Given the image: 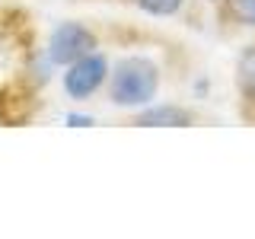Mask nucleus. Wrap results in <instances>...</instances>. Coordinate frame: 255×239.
I'll return each instance as SVG.
<instances>
[{"label":"nucleus","instance_id":"4","mask_svg":"<svg viewBox=\"0 0 255 239\" xmlns=\"http://www.w3.org/2000/svg\"><path fill=\"white\" fill-rule=\"evenodd\" d=\"M233 83H236L239 102H243V115L255 118V42L239 51L233 67Z\"/></svg>","mask_w":255,"mask_h":239},{"label":"nucleus","instance_id":"1","mask_svg":"<svg viewBox=\"0 0 255 239\" xmlns=\"http://www.w3.org/2000/svg\"><path fill=\"white\" fill-rule=\"evenodd\" d=\"M159 93V67L150 58L128 54L109 70V99L118 109H143Z\"/></svg>","mask_w":255,"mask_h":239},{"label":"nucleus","instance_id":"3","mask_svg":"<svg viewBox=\"0 0 255 239\" xmlns=\"http://www.w3.org/2000/svg\"><path fill=\"white\" fill-rule=\"evenodd\" d=\"M67 74H64V93L70 96V99H77V102H83V99H90V96H96L102 90V86L109 83V61L102 58L99 51H93V54H86V58H80L74 64H67Z\"/></svg>","mask_w":255,"mask_h":239},{"label":"nucleus","instance_id":"8","mask_svg":"<svg viewBox=\"0 0 255 239\" xmlns=\"http://www.w3.org/2000/svg\"><path fill=\"white\" fill-rule=\"evenodd\" d=\"M67 121L74 124V127H83V124H93V118H86V115H67Z\"/></svg>","mask_w":255,"mask_h":239},{"label":"nucleus","instance_id":"5","mask_svg":"<svg viewBox=\"0 0 255 239\" xmlns=\"http://www.w3.org/2000/svg\"><path fill=\"white\" fill-rule=\"evenodd\" d=\"M134 124H147V127H188L195 124V112L182 109V106H150L140 109L134 115Z\"/></svg>","mask_w":255,"mask_h":239},{"label":"nucleus","instance_id":"7","mask_svg":"<svg viewBox=\"0 0 255 239\" xmlns=\"http://www.w3.org/2000/svg\"><path fill=\"white\" fill-rule=\"evenodd\" d=\"M131 6H137L147 16H179L185 0H128Z\"/></svg>","mask_w":255,"mask_h":239},{"label":"nucleus","instance_id":"6","mask_svg":"<svg viewBox=\"0 0 255 239\" xmlns=\"http://www.w3.org/2000/svg\"><path fill=\"white\" fill-rule=\"evenodd\" d=\"M220 13L239 29H255V0H220Z\"/></svg>","mask_w":255,"mask_h":239},{"label":"nucleus","instance_id":"2","mask_svg":"<svg viewBox=\"0 0 255 239\" xmlns=\"http://www.w3.org/2000/svg\"><path fill=\"white\" fill-rule=\"evenodd\" d=\"M99 48V35L83 26V22H61L58 29L48 38V61L58 64V67H67L86 54H93Z\"/></svg>","mask_w":255,"mask_h":239}]
</instances>
